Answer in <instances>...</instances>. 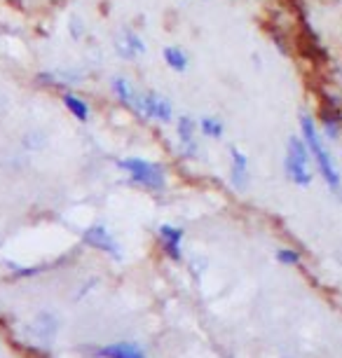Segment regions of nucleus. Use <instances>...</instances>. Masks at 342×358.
Instances as JSON below:
<instances>
[{"label": "nucleus", "mask_w": 342, "mask_h": 358, "mask_svg": "<svg viewBox=\"0 0 342 358\" xmlns=\"http://www.w3.org/2000/svg\"><path fill=\"white\" fill-rule=\"evenodd\" d=\"M71 26H68V30H71V38L73 40H83L85 38V24H83V19H80V17H71Z\"/></svg>", "instance_id": "19"}, {"label": "nucleus", "mask_w": 342, "mask_h": 358, "mask_svg": "<svg viewBox=\"0 0 342 358\" xmlns=\"http://www.w3.org/2000/svg\"><path fill=\"white\" fill-rule=\"evenodd\" d=\"M162 59H164V64L176 73H185L190 68L188 52L178 45H166L164 49H162Z\"/></svg>", "instance_id": "11"}, {"label": "nucleus", "mask_w": 342, "mask_h": 358, "mask_svg": "<svg viewBox=\"0 0 342 358\" xmlns=\"http://www.w3.org/2000/svg\"><path fill=\"white\" fill-rule=\"evenodd\" d=\"M160 242L166 256L171 260H181V244H183V230L173 225H162L160 227Z\"/></svg>", "instance_id": "10"}, {"label": "nucleus", "mask_w": 342, "mask_h": 358, "mask_svg": "<svg viewBox=\"0 0 342 358\" xmlns=\"http://www.w3.org/2000/svg\"><path fill=\"white\" fill-rule=\"evenodd\" d=\"M113 47H115L117 57H122L127 61L141 57V54H146V42H143L141 35L134 33L132 28H122L120 33L113 38Z\"/></svg>", "instance_id": "7"}, {"label": "nucleus", "mask_w": 342, "mask_h": 358, "mask_svg": "<svg viewBox=\"0 0 342 358\" xmlns=\"http://www.w3.org/2000/svg\"><path fill=\"white\" fill-rule=\"evenodd\" d=\"M141 120H155L162 122V125H171L173 120V106L171 101L160 91L146 89L141 91Z\"/></svg>", "instance_id": "4"}, {"label": "nucleus", "mask_w": 342, "mask_h": 358, "mask_svg": "<svg viewBox=\"0 0 342 358\" xmlns=\"http://www.w3.org/2000/svg\"><path fill=\"white\" fill-rule=\"evenodd\" d=\"M230 183L237 190H244L248 185V157L237 145L230 147Z\"/></svg>", "instance_id": "9"}, {"label": "nucleus", "mask_w": 342, "mask_h": 358, "mask_svg": "<svg viewBox=\"0 0 342 358\" xmlns=\"http://www.w3.org/2000/svg\"><path fill=\"white\" fill-rule=\"evenodd\" d=\"M284 171L291 183L307 188L312 183V169H309V150L300 136H289L286 143V157H284Z\"/></svg>", "instance_id": "2"}, {"label": "nucleus", "mask_w": 342, "mask_h": 358, "mask_svg": "<svg viewBox=\"0 0 342 358\" xmlns=\"http://www.w3.org/2000/svg\"><path fill=\"white\" fill-rule=\"evenodd\" d=\"M340 122H342V117L338 115H323V120H321V134H323V138L326 141H338L340 138Z\"/></svg>", "instance_id": "17"}, {"label": "nucleus", "mask_w": 342, "mask_h": 358, "mask_svg": "<svg viewBox=\"0 0 342 358\" xmlns=\"http://www.w3.org/2000/svg\"><path fill=\"white\" fill-rule=\"evenodd\" d=\"M117 166L129 176V181L141 185V188L148 190H164L166 185V174L160 164L148 162V159L141 157H124L117 162Z\"/></svg>", "instance_id": "3"}, {"label": "nucleus", "mask_w": 342, "mask_h": 358, "mask_svg": "<svg viewBox=\"0 0 342 358\" xmlns=\"http://www.w3.org/2000/svg\"><path fill=\"white\" fill-rule=\"evenodd\" d=\"M83 239H85V244L92 246V249L108 253L110 258H122L120 244L115 242V237L110 234L108 227H103V225H92V227H87V230L83 232Z\"/></svg>", "instance_id": "6"}, {"label": "nucleus", "mask_w": 342, "mask_h": 358, "mask_svg": "<svg viewBox=\"0 0 342 358\" xmlns=\"http://www.w3.org/2000/svg\"><path fill=\"white\" fill-rule=\"evenodd\" d=\"M110 87H113L115 98L122 103L124 108H129V110H132V113L141 115V91H136V89H134V84L129 82L127 78H122V75L113 78V82H110Z\"/></svg>", "instance_id": "8"}, {"label": "nucleus", "mask_w": 342, "mask_h": 358, "mask_svg": "<svg viewBox=\"0 0 342 358\" xmlns=\"http://www.w3.org/2000/svg\"><path fill=\"white\" fill-rule=\"evenodd\" d=\"M197 127H200L202 136H207V138H214V141H221L223 134H225V125H223V120H221V117H214V115L200 117Z\"/></svg>", "instance_id": "16"}, {"label": "nucleus", "mask_w": 342, "mask_h": 358, "mask_svg": "<svg viewBox=\"0 0 342 358\" xmlns=\"http://www.w3.org/2000/svg\"><path fill=\"white\" fill-rule=\"evenodd\" d=\"M59 328V323H57V319L52 316V314H47V312H42L38 319H35V323L31 325V332H33L38 339H52L54 337V332H57Z\"/></svg>", "instance_id": "15"}, {"label": "nucleus", "mask_w": 342, "mask_h": 358, "mask_svg": "<svg viewBox=\"0 0 342 358\" xmlns=\"http://www.w3.org/2000/svg\"><path fill=\"white\" fill-rule=\"evenodd\" d=\"M61 101H64L66 110L76 117L78 122L89 120V106H87L85 98H80L78 94H73V91H64V94H61Z\"/></svg>", "instance_id": "13"}, {"label": "nucleus", "mask_w": 342, "mask_h": 358, "mask_svg": "<svg viewBox=\"0 0 342 358\" xmlns=\"http://www.w3.org/2000/svg\"><path fill=\"white\" fill-rule=\"evenodd\" d=\"M277 260L282 265H298L300 262V256H298V251H293V249H279Z\"/></svg>", "instance_id": "18"}, {"label": "nucleus", "mask_w": 342, "mask_h": 358, "mask_svg": "<svg viewBox=\"0 0 342 358\" xmlns=\"http://www.w3.org/2000/svg\"><path fill=\"white\" fill-rule=\"evenodd\" d=\"M340 75H342V73H340Z\"/></svg>", "instance_id": "20"}, {"label": "nucleus", "mask_w": 342, "mask_h": 358, "mask_svg": "<svg viewBox=\"0 0 342 358\" xmlns=\"http://www.w3.org/2000/svg\"><path fill=\"white\" fill-rule=\"evenodd\" d=\"M38 80L42 84H80L83 73H78V71H49V73H40Z\"/></svg>", "instance_id": "14"}, {"label": "nucleus", "mask_w": 342, "mask_h": 358, "mask_svg": "<svg viewBox=\"0 0 342 358\" xmlns=\"http://www.w3.org/2000/svg\"><path fill=\"white\" fill-rule=\"evenodd\" d=\"M300 138L305 141V145H307L309 155L314 157V164H316V169H319L323 183L328 185V190H331L335 197H340L342 199L340 169H338V164H335L331 150H328L321 129L316 127V122L309 115H300Z\"/></svg>", "instance_id": "1"}, {"label": "nucleus", "mask_w": 342, "mask_h": 358, "mask_svg": "<svg viewBox=\"0 0 342 358\" xmlns=\"http://www.w3.org/2000/svg\"><path fill=\"white\" fill-rule=\"evenodd\" d=\"M99 358H146L141 354V349L136 344L120 342V344H105L96 351Z\"/></svg>", "instance_id": "12"}, {"label": "nucleus", "mask_w": 342, "mask_h": 358, "mask_svg": "<svg viewBox=\"0 0 342 358\" xmlns=\"http://www.w3.org/2000/svg\"><path fill=\"white\" fill-rule=\"evenodd\" d=\"M197 132H200V127H197V122L192 120V117L181 115L176 120L178 150H181V155L185 159L197 157V152H200V143H197Z\"/></svg>", "instance_id": "5"}]
</instances>
